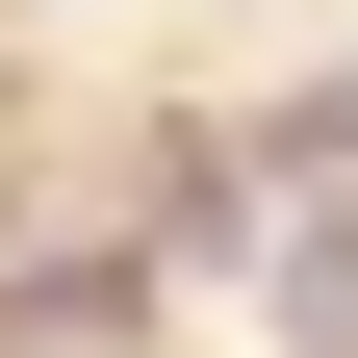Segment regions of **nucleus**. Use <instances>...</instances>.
Wrapping results in <instances>:
<instances>
[{
	"label": "nucleus",
	"mask_w": 358,
	"mask_h": 358,
	"mask_svg": "<svg viewBox=\"0 0 358 358\" xmlns=\"http://www.w3.org/2000/svg\"><path fill=\"white\" fill-rule=\"evenodd\" d=\"M282 333H307V358H358V231H282Z\"/></svg>",
	"instance_id": "obj_1"
}]
</instances>
